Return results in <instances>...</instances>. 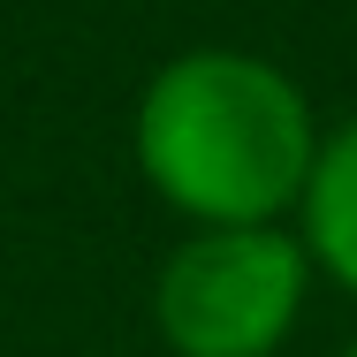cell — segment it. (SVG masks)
<instances>
[{
	"mask_svg": "<svg viewBox=\"0 0 357 357\" xmlns=\"http://www.w3.org/2000/svg\"><path fill=\"white\" fill-rule=\"evenodd\" d=\"M304 206H312V251L335 266L342 289H357V122L319 152V167L304 183Z\"/></svg>",
	"mask_w": 357,
	"mask_h": 357,
	"instance_id": "3957f363",
	"label": "cell"
},
{
	"mask_svg": "<svg viewBox=\"0 0 357 357\" xmlns=\"http://www.w3.org/2000/svg\"><path fill=\"white\" fill-rule=\"evenodd\" d=\"M304 251L274 228H213L160 274V327L183 357H266L296 319Z\"/></svg>",
	"mask_w": 357,
	"mask_h": 357,
	"instance_id": "7a4b0ae2",
	"label": "cell"
},
{
	"mask_svg": "<svg viewBox=\"0 0 357 357\" xmlns=\"http://www.w3.org/2000/svg\"><path fill=\"white\" fill-rule=\"evenodd\" d=\"M137 152L144 175L213 228H266L319 167L296 84L251 54L167 61L144 91Z\"/></svg>",
	"mask_w": 357,
	"mask_h": 357,
	"instance_id": "6da1fadb",
	"label": "cell"
},
{
	"mask_svg": "<svg viewBox=\"0 0 357 357\" xmlns=\"http://www.w3.org/2000/svg\"><path fill=\"white\" fill-rule=\"evenodd\" d=\"M350 357H357V350H350Z\"/></svg>",
	"mask_w": 357,
	"mask_h": 357,
	"instance_id": "277c9868",
	"label": "cell"
}]
</instances>
